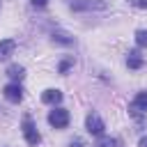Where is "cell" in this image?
Instances as JSON below:
<instances>
[{"label": "cell", "instance_id": "obj_1", "mask_svg": "<svg viewBox=\"0 0 147 147\" xmlns=\"http://www.w3.org/2000/svg\"><path fill=\"white\" fill-rule=\"evenodd\" d=\"M48 124H51L53 129H64V126L69 124V110H64V108H53V110L48 113Z\"/></svg>", "mask_w": 147, "mask_h": 147}, {"label": "cell", "instance_id": "obj_2", "mask_svg": "<svg viewBox=\"0 0 147 147\" xmlns=\"http://www.w3.org/2000/svg\"><path fill=\"white\" fill-rule=\"evenodd\" d=\"M23 136H25V142L32 145V147L41 142V136H39V131H37V126H34V122L30 117L23 119Z\"/></svg>", "mask_w": 147, "mask_h": 147}, {"label": "cell", "instance_id": "obj_3", "mask_svg": "<svg viewBox=\"0 0 147 147\" xmlns=\"http://www.w3.org/2000/svg\"><path fill=\"white\" fill-rule=\"evenodd\" d=\"M85 129H87V133H92V136H101L103 129H106V124H103V119H101L96 113H90V115L85 117Z\"/></svg>", "mask_w": 147, "mask_h": 147}, {"label": "cell", "instance_id": "obj_4", "mask_svg": "<svg viewBox=\"0 0 147 147\" xmlns=\"http://www.w3.org/2000/svg\"><path fill=\"white\" fill-rule=\"evenodd\" d=\"M2 94H5V99H7V101H11V103H18V101L23 99V87H21L18 83H9V85H5Z\"/></svg>", "mask_w": 147, "mask_h": 147}, {"label": "cell", "instance_id": "obj_5", "mask_svg": "<svg viewBox=\"0 0 147 147\" xmlns=\"http://www.w3.org/2000/svg\"><path fill=\"white\" fill-rule=\"evenodd\" d=\"M106 7V2L103 0H85V2H71V9H76V11H80V9H103Z\"/></svg>", "mask_w": 147, "mask_h": 147}, {"label": "cell", "instance_id": "obj_6", "mask_svg": "<svg viewBox=\"0 0 147 147\" xmlns=\"http://www.w3.org/2000/svg\"><path fill=\"white\" fill-rule=\"evenodd\" d=\"M140 110H147V92H138L133 103H131V113L133 115H138Z\"/></svg>", "mask_w": 147, "mask_h": 147}, {"label": "cell", "instance_id": "obj_7", "mask_svg": "<svg viewBox=\"0 0 147 147\" xmlns=\"http://www.w3.org/2000/svg\"><path fill=\"white\" fill-rule=\"evenodd\" d=\"M14 48H16V41L14 39H2L0 41V60H7L14 53Z\"/></svg>", "mask_w": 147, "mask_h": 147}, {"label": "cell", "instance_id": "obj_8", "mask_svg": "<svg viewBox=\"0 0 147 147\" xmlns=\"http://www.w3.org/2000/svg\"><path fill=\"white\" fill-rule=\"evenodd\" d=\"M126 64H129V69H140V67L145 64V60L140 57L138 51H131V53L126 55Z\"/></svg>", "mask_w": 147, "mask_h": 147}, {"label": "cell", "instance_id": "obj_9", "mask_svg": "<svg viewBox=\"0 0 147 147\" xmlns=\"http://www.w3.org/2000/svg\"><path fill=\"white\" fill-rule=\"evenodd\" d=\"M7 76H9L11 80H16V83H18V80H23L25 69H23L21 64H9V67H7Z\"/></svg>", "mask_w": 147, "mask_h": 147}, {"label": "cell", "instance_id": "obj_10", "mask_svg": "<svg viewBox=\"0 0 147 147\" xmlns=\"http://www.w3.org/2000/svg\"><path fill=\"white\" fill-rule=\"evenodd\" d=\"M41 101H44V103H60V101H62V92H60V90H46V92L41 94Z\"/></svg>", "mask_w": 147, "mask_h": 147}, {"label": "cell", "instance_id": "obj_11", "mask_svg": "<svg viewBox=\"0 0 147 147\" xmlns=\"http://www.w3.org/2000/svg\"><path fill=\"white\" fill-rule=\"evenodd\" d=\"M53 41L69 46V44H74V37H71V34H67V32H62V30H55V32H53Z\"/></svg>", "mask_w": 147, "mask_h": 147}, {"label": "cell", "instance_id": "obj_12", "mask_svg": "<svg viewBox=\"0 0 147 147\" xmlns=\"http://www.w3.org/2000/svg\"><path fill=\"white\" fill-rule=\"evenodd\" d=\"M119 145H122L119 138H99V142L94 147H119Z\"/></svg>", "mask_w": 147, "mask_h": 147}, {"label": "cell", "instance_id": "obj_13", "mask_svg": "<svg viewBox=\"0 0 147 147\" xmlns=\"http://www.w3.org/2000/svg\"><path fill=\"white\" fill-rule=\"evenodd\" d=\"M71 67H74V57H64V60L60 62V67H57V71H60V74H67V71H69Z\"/></svg>", "mask_w": 147, "mask_h": 147}, {"label": "cell", "instance_id": "obj_14", "mask_svg": "<svg viewBox=\"0 0 147 147\" xmlns=\"http://www.w3.org/2000/svg\"><path fill=\"white\" fill-rule=\"evenodd\" d=\"M136 44L138 46H147V30H138L136 32Z\"/></svg>", "mask_w": 147, "mask_h": 147}, {"label": "cell", "instance_id": "obj_15", "mask_svg": "<svg viewBox=\"0 0 147 147\" xmlns=\"http://www.w3.org/2000/svg\"><path fill=\"white\" fill-rule=\"evenodd\" d=\"M129 2H131L133 7H140V9H145V7H147V0H129Z\"/></svg>", "mask_w": 147, "mask_h": 147}, {"label": "cell", "instance_id": "obj_16", "mask_svg": "<svg viewBox=\"0 0 147 147\" xmlns=\"http://www.w3.org/2000/svg\"><path fill=\"white\" fill-rule=\"evenodd\" d=\"M46 2H48V0H32V5H34V7H44Z\"/></svg>", "mask_w": 147, "mask_h": 147}, {"label": "cell", "instance_id": "obj_17", "mask_svg": "<svg viewBox=\"0 0 147 147\" xmlns=\"http://www.w3.org/2000/svg\"><path fill=\"white\" fill-rule=\"evenodd\" d=\"M140 147H147V136H142V138H140Z\"/></svg>", "mask_w": 147, "mask_h": 147}, {"label": "cell", "instance_id": "obj_18", "mask_svg": "<svg viewBox=\"0 0 147 147\" xmlns=\"http://www.w3.org/2000/svg\"><path fill=\"white\" fill-rule=\"evenodd\" d=\"M80 145H83L80 140H74V142H71V147H80Z\"/></svg>", "mask_w": 147, "mask_h": 147}]
</instances>
